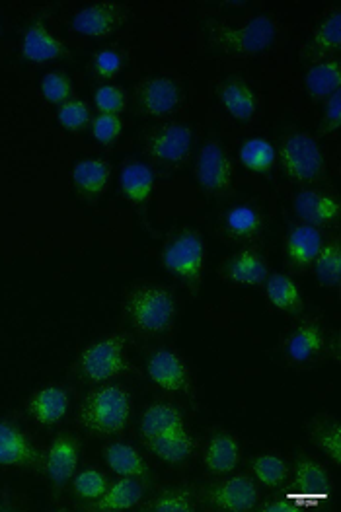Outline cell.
<instances>
[{"instance_id":"1","label":"cell","mask_w":341,"mask_h":512,"mask_svg":"<svg viewBox=\"0 0 341 512\" xmlns=\"http://www.w3.org/2000/svg\"><path fill=\"white\" fill-rule=\"evenodd\" d=\"M133 413L131 394L117 384L92 390L80 407L82 427L96 437H114L125 431Z\"/></svg>"},{"instance_id":"2","label":"cell","mask_w":341,"mask_h":512,"mask_svg":"<svg viewBox=\"0 0 341 512\" xmlns=\"http://www.w3.org/2000/svg\"><path fill=\"white\" fill-rule=\"evenodd\" d=\"M131 326L147 335L168 333L176 322V296L164 285L135 287L125 302Z\"/></svg>"},{"instance_id":"3","label":"cell","mask_w":341,"mask_h":512,"mask_svg":"<svg viewBox=\"0 0 341 512\" xmlns=\"http://www.w3.org/2000/svg\"><path fill=\"white\" fill-rule=\"evenodd\" d=\"M162 267L193 293L199 291L205 275L207 246L197 230H180L162 248Z\"/></svg>"},{"instance_id":"4","label":"cell","mask_w":341,"mask_h":512,"mask_svg":"<svg viewBox=\"0 0 341 512\" xmlns=\"http://www.w3.org/2000/svg\"><path fill=\"white\" fill-rule=\"evenodd\" d=\"M125 351L127 337L123 333H112L86 345L78 355L76 366L88 382L104 384L129 370Z\"/></svg>"},{"instance_id":"5","label":"cell","mask_w":341,"mask_h":512,"mask_svg":"<svg viewBox=\"0 0 341 512\" xmlns=\"http://www.w3.org/2000/svg\"><path fill=\"white\" fill-rule=\"evenodd\" d=\"M277 156L281 160L283 172L295 183L310 185V183L320 182L324 176L326 162H324L322 148L312 135L304 131L289 133L281 141Z\"/></svg>"},{"instance_id":"6","label":"cell","mask_w":341,"mask_h":512,"mask_svg":"<svg viewBox=\"0 0 341 512\" xmlns=\"http://www.w3.org/2000/svg\"><path fill=\"white\" fill-rule=\"evenodd\" d=\"M277 36L271 16H256L238 28L217 26L211 30V43L232 57H254L269 49Z\"/></svg>"},{"instance_id":"7","label":"cell","mask_w":341,"mask_h":512,"mask_svg":"<svg viewBox=\"0 0 341 512\" xmlns=\"http://www.w3.org/2000/svg\"><path fill=\"white\" fill-rule=\"evenodd\" d=\"M195 182L211 195H223L232 187L234 164L221 143L207 141L199 148L195 158Z\"/></svg>"},{"instance_id":"8","label":"cell","mask_w":341,"mask_h":512,"mask_svg":"<svg viewBox=\"0 0 341 512\" xmlns=\"http://www.w3.org/2000/svg\"><path fill=\"white\" fill-rule=\"evenodd\" d=\"M129 20V6L119 2H94L76 10L71 28L86 37H110Z\"/></svg>"},{"instance_id":"9","label":"cell","mask_w":341,"mask_h":512,"mask_svg":"<svg viewBox=\"0 0 341 512\" xmlns=\"http://www.w3.org/2000/svg\"><path fill=\"white\" fill-rule=\"evenodd\" d=\"M193 131L184 123H170L154 129L147 139V152L164 166L182 164L190 156Z\"/></svg>"},{"instance_id":"10","label":"cell","mask_w":341,"mask_h":512,"mask_svg":"<svg viewBox=\"0 0 341 512\" xmlns=\"http://www.w3.org/2000/svg\"><path fill=\"white\" fill-rule=\"evenodd\" d=\"M147 374L152 382L168 394H186L191 388L190 368L172 349H158L147 361Z\"/></svg>"},{"instance_id":"11","label":"cell","mask_w":341,"mask_h":512,"mask_svg":"<svg viewBox=\"0 0 341 512\" xmlns=\"http://www.w3.org/2000/svg\"><path fill=\"white\" fill-rule=\"evenodd\" d=\"M137 106L149 117H162L178 110L182 102L180 86L168 76H152L135 88Z\"/></svg>"},{"instance_id":"12","label":"cell","mask_w":341,"mask_h":512,"mask_svg":"<svg viewBox=\"0 0 341 512\" xmlns=\"http://www.w3.org/2000/svg\"><path fill=\"white\" fill-rule=\"evenodd\" d=\"M209 503L219 511H254L260 503V489L248 476H230L209 491Z\"/></svg>"},{"instance_id":"13","label":"cell","mask_w":341,"mask_h":512,"mask_svg":"<svg viewBox=\"0 0 341 512\" xmlns=\"http://www.w3.org/2000/svg\"><path fill=\"white\" fill-rule=\"evenodd\" d=\"M20 51L26 61L36 63V65L71 57L69 45L63 39L55 36L43 20H34L28 26L26 34L22 37Z\"/></svg>"},{"instance_id":"14","label":"cell","mask_w":341,"mask_h":512,"mask_svg":"<svg viewBox=\"0 0 341 512\" xmlns=\"http://www.w3.org/2000/svg\"><path fill=\"white\" fill-rule=\"evenodd\" d=\"M293 211L303 224L322 228L340 219V199L332 193L318 191V189H303L297 193L293 201Z\"/></svg>"},{"instance_id":"15","label":"cell","mask_w":341,"mask_h":512,"mask_svg":"<svg viewBox=\"0 0 341 512\" xmlns=\"http://www.w3.org/2000/svg\"><path fill=\"white\" fill-rule=\"evenodd\" d=\"M295 485L299 491L293 495L301 505H303V501H306V507H312L316 501H330L332 479H330L328 470L318 460L301 458L297 462Z\"/></svg>"},{"instance_id":"16","label":"cell","mask_w":341,"mask_h":512,"mask_svg":"<svg viewBox=\"0 0 341 512\" xmlns=\"http://www.w3.org/2000/svg\"><path fill=\"white\" fill-rule=\"evenodd\" d=\"M269 265L264 256L254 248H244L228 257L223 265V277L232 285L262 287L269 277Z\"/></svg>"},{"instance_id":"17","label":"cell","mask_w":341,"mask_h":512,"mask_svg":"<svg viewBox=\"0 0 341 512\" xmlns=\"http://www.w3.org/2000/svg\"><path fill=\"white\" fill-rule=\"evenodd\" d=\"M39 462V450L16 425L0 421V466L32 468Z\"/></svg>"},{"instance_id":"18","label":"cell","mask_w":341,"mask_h":512,"mask_svg":"<svg viewBox=\"0 0 341 512\" xmlns=\"http://www.w3.org/2000/svg\"><path fill=\"white\" fill-rule=\"evenodd\" d=\"M78 458L80 446L73 437L59 435L51 440L45 458V474L51 479V483L57 487L67 485L75 477Z\"/></svg>"},{"instance_id":"19","label":"cell","mask_w":341,"mask_h":512,"mask_svg":"<svg viewBox=\"0 0 341 512\" xmlns=\"http://www.w3.org/2000/svg\"><path fill=\"white\" fill-rule=\"evenodd\" d=\"M71 180L80 197L98 199L110 185L112 164L106 158H82L76 162Z\"/></svg>"},{"instance_id":"20","label":"cell","mask_w":341,"mask_h":512,"mask_svg":"<svg viewBox=\"0 0 341 512\" xmlns=\"http://www.w3.org/2000/svg\"><path fill=\"white\" fill-rule=\"evenodd\" d=\"M69 407H71V398L67 390L57 386H47L30 396L26 411L38 425L51 427L65 419V415L69 413Z\"/></svg>"},{"instance_id":"21","label":"cell","mask_w":341,"mask_h":512,"mask_svg":"<svg viewBox=\"0 0 341 512\" xmlns=\"http://www.w3.org/2000/svg\"><path fill=\"white\" fill-rule=\"evenodd\" d=\"M322 244H324V238L318 228L299 224L287 232L285 254L295 269H306V267H312Z\"/></svg>"},{"instance_id":"22","label":"cell","mask_w":341,"mask_h":512,"mask_svg":"<svg viewBox=\"0 0 341 512\" xmlns=\"http://www.w3.org/2000/svg\"><path fill=\"white\" fill-rule=\"evenodd\" d=\"M242 460V446L234 435L219 433L209 439L203 450V464L211 474L227 476L232 474Z\"/></svg>"},{"instance_id":"23","label":"cell","mask_w":341,"mask_h":512,"mask_svg":"<svg viewBox=\"0 0 341 512\" xmlns=\"http://www.w3.org/2000/svg\"><path fill=\"white\" fill-rule=\"evenodd\" d=\"M266 230V219L254 205H234L225 213V232L236 242H256Z\"/></svg>"},{"instance_id":"24","label":"cell","mask_w":341,"mask_h":512,"mask_svg":"<svg viewBox=\"0 0 341 512\" xmlns=\"http://www.w3.org/2000/svg\"><path fill=\"white\" fill-rule=\"evenodd\" d=\"M219 98L228 115L236 121L250 123L258 113V96L252 86L240 78H230L221 84Z\"/></svg>"},{"instance_id":"25","label":"cell","mask_w":341,"mask_h":512,"mask_svg":"<svg viewBox=\"0 0 341 512\" xmlns=\"http://www.w3.org/2000/svg\"><path fill=\"white\" fill-rule=\"evenodd\" d=\"M119 187L123 197L135 205V207H143L151 201L152 191H154V174H152L151 166L139 162V160H131L127 164H123L121 172H119Z\"/></svg>"},{"instance_id":"26","label":"cell","mask_w":341,"mask_h":512,"mask_svg":"<svg viewBox=\"0 0 341 512\" xmlns=\"http://www.w3.org/2000/svg\"><path fill=\"white\" fill-rule=\"evenodd\" d=\"M326 347L324 331L318 324L306 322L301 324L297 330L291 331V335L285 341V355L291 363L304 365L312 359H316Z\"/></svg>"},{"instance_id":"27","label":"cell","mask_w":341,"mask_h":512,"mask_svg":"<svg viewBox=\"0 0 341 512\" xmlns=\"http://www.w3.org/2000/svg\"><path fill=\"white\" fill-rule=\"evenodd\" d=\"M143 495H145V487L143 483H139L137 477H121L106 489V493L100 499H96L94 511H131L141 503Z\"/></svg>"},{"instance_id":"28","label":"cell","mask_w":341,"mask_h":512,"mask_svg":"<svg viewBox=\"0 0 341 512\" xmlns=\"http://www.w3.org/2000/svg\"><path fill=\"white\" fill-rule=\"evenodd\" d=\"M186 429L184 415L170 403H152L141 417V437L147 440Z\"/></svg>"},{"instance_id":"29","label":"cell","mask_w":341,"mask_h":512,"mask_svg":"<svg viewBox=\"0 0 341 512\" xmlns=\"http://www.w3.org/2000/svg\"><path fill=\"white\" fill-rule=\"evenodd\" d=\"M266 296L269 304L283 314H301L304 310V298L301 287L289 275L273 273L267 277Z\"/></svg>"},{"instance_id":"30","label":"cell","mask_w":341,"mask_h":512,"mask_svg":"<svg viewBox=\"0 0 341 512\" xmlns=\"http://www.w3.org/2000/svg\"><path fill=\"white\" fill-rule=\"evenodd\" d=\"M341 47V12L336 8L330 12L316 28L314 34L310 36V41L304 49L306 57L314 59H330V55L338 53Z\"/></svg>"},{"instance_id":"31","label":"cell","mask_w":341,"mask_h":512,"mask_svg":"<svg viewBox=\"0 0 341 512\" xmlns=\"http://www.w3.org/2000/svg\"><path fill=\"white\" fill-rule=\"evenodd\" d=\"M341 86V63L338 59H322L314 63L304 76V88L308 96L316 100H328Z\"/></svg>"},{"instance_id":"32","label":"cell","mask_w":341,"mask_h":512,"mask_svg":"<svg viewBox=\"0 0 341 512\" xmlns=\"http://www.w3.org/2000/svg\"><path fill=\"white\" fill-rule=\"evenodd\" d=\"M104 460L108 468L119 477H147L149 476V466L141 452L127 444V442H114L104 448Z\"/></svg>"},{"instance_id":"33","label":"cell","mask_w":341,"mask_h":512,"mask_svg":"<svg viewBox=\"0 0 341 512\" xmlns=\"http://www.w3.org/2000/svg\"><path fill=\"white\" fill-rule=\"evenodd\" d=\"M147 446L152 454L156 458H160L162 462L178 466V464H184L193 454L195 440L186 429H182V431L166 433L162 437L147 440Z\"/></svg>"},{"instance_id":"34","label":"cell","mask_w":341,"mask_h":512,"mask_svg":"<svg viewBox=\"0 0 341 512\" xmlns=\"http://www.w3.org/2000/svg\"><path fill=\"white\" fill-rule=\"evenodd\" d=\"M316 281L326 289H338L341 283V244L340 240L324 242L318 256L312 263Z\"/></svg>"},{"instance_id":"35","label":"cell","mask_w":341,"mask_h":512,"mask_svg":"<svg viewBox=\"0 0 341 512\" xmlns=\"http://www.w3.org/2000/svg\"><path fill=\"white\" fill-rule=\"evenodd\" d=\"M240 164L254 174H269L277 162V150L266 139H248L238 150Z\"/></svg>"},{"instance_id":"36","label":"cell","mask_w":341,"mask_h":512,"mask_svg":"<svg viewBox=\"0 0 341 512\" xmlns=\"http://www.w3.org/2000/svg\"><path fill=\"white\" fill-rule=\"evenodd\" d=\"M252 474L264 487H279L289 477L287 462L277 454H260L252 460Z\"/></svg>"},{"instance_id":"37","label":"cell","mask_w":341,"mask_h":512,"mask_svg":"<svg viewBox=\"0 0 341 512\" xmlns=\"http://www.w3.org/2000/svg\"><path fill=\"white\" fill-rule=\"evenodd\" d=\"M39 90H41V96L53 106L67 104L69 100H73V92H75L71 78L59 71L43 74L39 80Z\"/></svg>"},{"instance_id":"38","label":"cell","mask_w":341,"mask_h":512,"mask_svg":"<svg viewBox=\"0 0 341 512\" xmlns=\"http://www.w3.org/2000/svg\"><path fill=\"white\" fill-rule=\"evenodd\" d=\"M57 121L65 131L78 133V131H84L88 127V123L92 121V113H90V108L84 100L73 98L67 104L59 106Z\"/></svg>"},{"instance_id":"39","label":"cell","mask_w":341,"mask_h":512,"mask_svg":"<svg viewBox=\"0 0 341 512\" xmlns=\"http://www.w3.org/2000/svg\"><path fill=\"white\" fill-rule=\"evenodd\" d=\"M108 487H110L108 477L104 476L100 470H94V468L82 470L73 477L75 495H78L80 499H86V501L100 499L106 493Z\"/></svg>"},{"instance_id":"40","label":"cell","mask_w":341,"mask_h":512,"mask_svg":"<svg viewBox=\"0 0 341 512\" xmlns=\"http://www.w3.org/2000/svg\"><path fill=\"white\" fill-rule=\"evenodd\" d=\"M149 509L154 512H193L195 501L186 489H170L156 497L149 505Z\"/></svg>"},{"instance_id":"41","label":"cell","mask_w":341,"mask_h":512,"mask_svg":"<svg viewBox=\"0 0 341 512\" xmlns=\"http://www.w3.org/2000/svg\"><path fill=\"white\" fill-rule=\"evenodd\" d=\"M94 106L100 113L119 115L127 108V94L115 84H104L94 94Z\"/></svg>"},{"instance_id":"42","label":"cell","mask_w":341,"mask_h":512,"mask_svg":"<svg viewBox=\"0 0 341 512\" xmlns=\"http://www.w3.org/2000/svg\"><path fill=\"white\" fill-rule=\"evenodd\" d=\"M125 59L123 53L117 49H102L94 55L92 69L100 80H114L123 71Z\"/></svg>"},{"instance_id":"43","label":"cell","mask_w":341,"mask_h":512,"mask_svg":"<svg viewBox=\"0 0 341 512\" xmlns=\"http://www.w3.org/2000/svg\"><path fill=\"white\" fill-rule=\"evenodd\" d=\"M121 131H123V121L119 115L100 113L92 121V137L100 145H106V147L114 145L115 141L121 137Z\"/></svg>"},{"instance_id":"44","label":"cell","mask_w":341,"mask_h":512,"mask_svg":"<svg viewBox=\"0 0 341 512\" xmlns=\"http://www.w3.org/2000/svg\"><path fill=\"white\" fill-rule=\"evenodd\" d=\"M316 446L336 464H341V427L340 423H326L314 435Z\"/></svg>"},{"instance_id":"45","label":"cell","mask_w":341,"mask_h":512,"mask_svg":"<svg viewBox=\"0 0 341 512\" xmlns=\"http://www.w3.org/2000/svg\"><path fill=\"white\" fill-rule=\"evenodd\" d=\"M341 127V92H334L324 106L322 117V131L324 133H338Z\"/></svg>"},{"instance_id":"46","label":"cell","mask_w":341,"mask_h":512,"mask_svg":"<svg viewBox=\"0 0 341 512\" xmlns=\"http://www.w3.org/2000/svg\"><path fill=\"white\" fill-rule=\"evenodd\" d=\"M262 511L301 512L303 511V505L295 499V495H293V493H287V495H283V497H281V499H277V501H269V503H266V505L262 507Z\"/></svg>"}]
</instances>
